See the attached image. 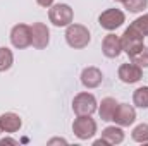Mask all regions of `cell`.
I'll use <instances>...</instances> for the list:
<instances>
[{"instance_id": "8992f818", "label": "cell", "mask_w": 148, "mask_h": 146, "mask_svg": "<svg viewBox=\"0 0 148 146\" xmlns=\"http://www.w3.org/2000/svg\"><path fill=\"white\" fill-rule=\"evenodd\" d=\"M124 21H126V16H124V12L119 10V9H107V10H103V12L100 14V17H98L100 26H102L103 29H107V31H115L117 28H121V26L124 24Z\"/></svg>"}, {"instance_id": "9c48e42d", "label": "cell", "mask_w": 148, "mask_h": 146, "mask_svg": "<svg viewBox=\"0 0 148 146\" xmlns=\"http://www.w3.org/2000/svg\"><path fill=\"white\" fill-rule=\"evenodd\" d=\"M29 28H31V45L35 48H38V50L47 48V45L50 41V31H48L47 24H43V23H33Z\"/></svg>"}, {"instance_id": "52a82bcc", "label": "cell", "mask_w": 148, "mask_h": 146, "mask_svg": "<svg viewBox=\"0 0 148 146\" xmlns=\"http://www.w3.org/2000/svg\"><path fill=\"white\" fill-rule=\"evenodd\" d=\"M10 43L14 48H28L31 45V28L28 24H16L10 29Z\"/></svg>"}, {"instance_id": "8fae6325", "label": "cell", "mask_w": 148, "mask_h": 146, "mask_svg": "<svg viewBox=\"0 0 148 146\" xmlns=\"http://www.w3.org/2000/svg\"><path fill=\"white\" fill-rule=\"evenodd\" d=\"M102 52L107 59H117L122 52V46H121V36L109 33L107 36L103 38L102 41Z\"/></svg>"}, {"instance_id": "6da1fadb", "label": "cell", "mask_w": 148, "mask_h": 146, "mask_svg": "<svg viewBox=\"0 0 148 146\" xmlns=\"http://www.w3.org/2000/svg\"><path fill=\"white\" fill-rule=\"evenodd\" d=\"M90 40H91V36H90V31H88L86 26L74 24V23H71L67 26V29H66V41H67V45L71 48L81 50V48L88 46Z\"/></svg>"}, {"instance_id": "44dd1931", "label": "cell", "mask_w": 148, "mask_h": 146, "mask_svg": "<svg viewBox=\"0 0 148 146\" xmlns=\"http://www.w3.org/2000/svg\"><path fill=\"white\" fill-rule=\"evenodd\" d=\"M129 59H131V62L138 64L140 67H148V48L147 46H143L138 53H134V55L129 57Z\"/></svg>"}, {"instance_id": "7c38bea8", "label": "cell", "mask_w": 148, "mask_h": 146, "mask_svg": "<svg viewBox=\"0 0 148 146\" xmlns=\"http://www.w3.org/2000/svg\"><path fill=\"white\" fill-rule=\"evenodd\" d=\"M103 81V74L98 67H86L83 69L81 72V83L84 88L88 89H93V88H98Z\"/></svg>"}, {"instance_id": "ffe728a7", "label": "cell", "mask_w": 148, "mask_h": 146, "mask_svg": "<svg viewBox=\"0 0 148 146\" xmlns=\"http://www.w3.org/2000/svg\"><path fill=\"white\" fill-rule=\"evenodd\" d=\"M148 5V0H126L124 2V9H127L129 12H143Z\"/></svg>"}, {"instance_id": "d4e9b609", "label": "cell", "mask_w": 148, "mask_h": 146, "mask_svg": "<svg viewBox=\"0 0 148 146\" xmlns=\"http://www.w3.org/2000/svg\"><path fill=\"white\" fill-rule=\"evenodd\" d=\"M115 2H122V3H124V2H126V0H115Z\"/></svg>"}, {"instance_id": "4fadbf2b", "label": "cell", "mask_w": 148, "mask_h": 146, "mask_svg": "<svg viewBox=\"0 0 148 146\" xmlns=\"http://www.w3.org/2000/svg\"><path fill=\"white\" fill-rule=\"evenodd\" d=\"M21 126H23V120H21V117L17 113L5 112V113L0 115V131L12 134V132H17L21 129Z\"/></svg>"}, {"instance_id": "ac0fdd59", "label": "cell", "mask_w": 148, "mask_h": 146, "mask_svg": "<svg viewBox=\"0 0 148 146\" xmlns=\"http://www.w3.org/2000/svg\"><path fill=\"white\" fill-rule=\"evenodd\" d=\"M133 141L136 143H148V124H140L131 132Z\"/></svg>"}, {"instance_id": "5b68a950", "label": "cell", "mask_w": 148, "mask_h": 146, "mask_svg": "<svg viewBox=\"0 0 148 146\" xmlns=\"http://www.w3.org/2000/svg\"><path fill=\"white\" fill-rule=\"evenodd\" d=\"M97 98L91 95V93H79L76 95L73 100V110L76 115H91L95 110L98 108L97 107Z\"/></svg>"}, {"instance_id": "d6986e66", "label": "cell", "mask_w": 148, "mask_h": 146, "mask_svg": "<svg viewBox=\"0 0 148 146\" xmlns=\"http://www.w3.org/2000/svg\"><path fill=\"white\" fill-rule=\"evenodd\" d=\"M129 26H133L140 35H143V36H148V14H143L141 17H138V19H134Z\"/></svg>"}, {"instance_id": "cb8c5ba5", "label": "cell", "mask_w": 148, "mask_h": 146, "mask_svg": "<svg viewBox=\"0 0 148 146\" xmlns=\"http://www.w3.org/2000/svg\"><path fill=\"white\" fill-rule=\"evenodd\" d=\"M53 143H66V139H52L50 145H53Z\"/></svg>"}, {"instance_id": "9a60e30c", "label": "cell", "mask_w": 148, "mask_h": 146, "mask_svg": "<svg viewBox=\"0 0 148 146\" xmlns=\"http://www.w3.org/2000/svg\"><path fill=\"white\" fill-rule=\"evenodd\" d=\"M102 138L107 141V145H121L124 141V131L115 126H109L102 131Z\"/></svg>"}, {"instance_id": "3957f363", "label": "cell", "mask_w": 148, "mask_h": 146, "mask_svg": "<svg viewBox=\"0 0 148 146\" xmlns=\"http://www.w3.org/2000/svg\"><path fill=\"white\" fill-rule=\"evenodd\" d=\"M73 132L81 141L91 139L97 134V122L91 119V115H77L73 122Z\"/></svg>"}, {"instance_id": "5bb4252c", "label": "cell", "mask_w": 148, "mask_h": 146, "mask_svg": "<svg viewBox=\"0 0 148 146\" xmlns=\"http://www.w3.org/2000/svg\"><path fill=\"white\" fill-rule=\"evenodd\" d=\"M117 100L115 98H110V96H107V98H103L102 100V103H100V107H98V113H100V119L102 120H105V122H109L114 119V113H115V110H117Z\"/></svg>"}, {"instance_id": "30bf717a", "label": "cell", "mask_w": 148, "mask_h": 146, "mask_svg": "<svg viewBox=\"0 0 148 146\" xmlns=\"http://www.w3.org/2000/svg\"><path fill=\"white\" fill-rule=\"evenodd\" d=\"M117 76H119V79H121L122 83H126V84H134V83H138V81L143 77V71H141V67H140L138 64L127 62V64H122V65L119 67Z\"/></svg>"}, {"instance_id": "ba28073f", "label": "cell", "mask_w": 148, "mask_h": 146, "mask_svg": "<svg viewBox=\"0 0 148 146\" xmlns=\"http://www.w3.org/2000/svg\"><path fill=\"white\" fill-rule=\"evenodd\" d=\"M112 120L117 126H121V127H129L136 120V110H134L133 105H129V103H119Z\"/></svg>"}, {"instance_id": "277c9868", "label": "cell", "mask_w": 148, "mask_h": 146, "mask_svg": "<svg viewBox=\"0 0 148 146\" xmlns=\"http://www.w3.org/2000/svg\"><path fill=\"white\" fill-rule=\"evenodd\" d=\"M143 40H145L143 35H140L133 26H129V28L122 33V36H121V46H122V50H124L129 57H133L134 53H138V52L145 46Z\"/></svg>"}, {"instance_id": "2e32d148", "label": "cell", "mask_w": 148, "mask_h": 146, "mask_svg": "<svg viewBox=\"0 0 148 146\" xmlns=\"http://www.w3.org/2000/svg\"><path fill=\"white\" fill-rule=\"evenodd\" d=\"M14 64V53L7 46H0V72H5Z\"/></svg>"}, {"instance_id": "603a6c76", "label": "cell", "mask_w": 148, "mask_h": 146, "mask_svg": "<svg viewBox=\"0 0 148 146\" xmlns=\"http://www.w3.org/2000/svg\"><path fill=\"white\" fill-rule=\"evenodd\" d=\"M0 145L5 146V145H17V141L16 139H10V138H3V139H0Z\"/></svg>"}, {"instance_id": "e0dca14e", "label": "cell", "mask_w": 148, "mask_h": 146, "mask_svg": "<svg viewBox=\"0 0 148 146\" xmlns=\"http://www.w3.org/2000/svg\"><path fill=\"white\" fill-rule=\"evenodd\" d=\"M133 103L140 108H148V86H141L133 93Z\"/></svg>"}, {"instance_id": "7402d4cb", "label": "cell", "mask_w": 148, "mask_h": 146, "mask_svg": "<svg viewBox=\"0 0 148 146\" xmlns=\"http://www.w3.org/2000/svg\"><path fill=\"white\" fill-rule=\"evenodd\" d=\"M36 3L40 5V7H52L53 5V0H36Z\"/></svg>"}, {"instance_id": "7a4b0ae2", "label": "cell", "mask_w": 148, "mask_h": 146, "mask_svg": "<svg viewBox=\"0 0 148 146\" xmlns=\"http://www.w3.org/2000/svg\"><path fill=\"white\" fill-rule=\"evenodd\" d=\"M48 19L57 28H67L74 19V12L67 3H55L48 10Z\"/></svg>"}]
</instances>
